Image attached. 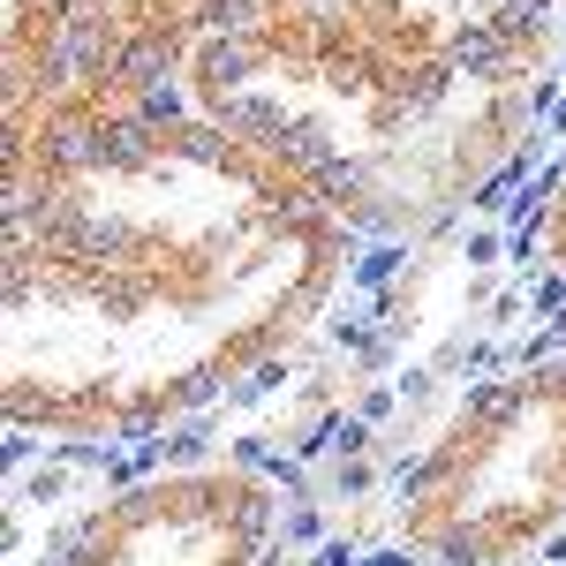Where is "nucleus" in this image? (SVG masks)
<instances>
[{
    "mask_svg": "<svg viewBox=\"0 0 566 566\" xmlns=\"http://www.w3.org/2000/svg\"><path fill=\"white\" fill-rule=\"evenodd\" d=\"M76 15V84L151 98L197 45V0H69Z\"/></svg>",
    "mask_w": 566,
    "mask_h": 566,
    "instance_id": "1",
    "label": "nucleus"
},
{
    "mask_svg": "<svg viewBox=\"0 0 566 566\" xmlns=\"http://www.w3.org/2000/svg\"><path fill=\"white\" fill-rule=\"evenodd\" d=\"M295 8H325V0H197V39H227V31H264Z\"/></svg>",
    "mask_w": 566,
    "mask_h": 566,
    "instance_id": "2",
    "label": "nucleus"
}]
</instances>
